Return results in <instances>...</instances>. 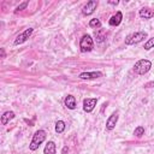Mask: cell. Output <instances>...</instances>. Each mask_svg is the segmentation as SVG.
Here are the masks:
<instances>
[{
    "label": "cell",
    "mask_w": 154,
    "mask_h": 154,
    "mask_svg": "<svg viewBox=\"0 0 154 154\" xmlns=\"http://www.w3.org/2000/svg\"><path fill=\"white\" fill-rule=\"evenodd\" d=\"M102 77V72L100 71H94V72H82L79 75L81 79H94V78H99Z\"/></svg>",
    "instance_id": "obj_8"
},
{
    "label": "cell",
    "mask_w": 154,
    "mask_h": 154,
    "mask_svg": "<svg viewBox=\"0 0 154 154\" xmlns=\"http://www.w3.org/2000/svg\"><path fill=\"white\" fill-rule=\"evenodd\" d=\"M65 128H66L65 122H63V120H58V122L55 123V132L61 134V132L65 130Z\"/></svg>",
    "instance_id": "obj_16"
},
{
    "label": "cell",
    "mask_w": 154,
    "mask_h": 154,
    "mask_svg": "<svg viewBox=\"0 0 154 154\" xmlns=\"http://www.w3.org/2000/svg\"><path fill=\"white\" fill-rule=\"evenodd\" d=\"M94 47V41L90 35H83L79 41V48L81 52H90Z\"/></svg>",
    "instance_id": "obj_4"
},
{
    "label": "cell",
    "mask_w": 154,
    "mask_h": 154,
    "mask_svg": "<svg viewBox=\"0 0 154 154\" xmlns=\"http://www.w3.org/2000/svg\"><path fill=\"white\" fill-rule=\"evenodd\" d=\"M32 31H34V29H32V28H28V29H25L22 34H19V35L17 36V38L14 40V42H13V43H14L16 46L24 43V42L30 37V35L32 34Z\"/></svg>",
    "instance_id": "obj_5"
},
{
    "label": "cell",
    "mask_w": 154,
    "mask_h": 154,
    "mask_svg": "<svg viewBox=\"0 0 154 154\" xmlns=\"http://www.w3.org/2000/svg\"><path fill=\"white\" fill-rule=\"evenodd\" d=\"M153 45H154V38H149L146 43H144V49H147V51H149L152 47H153Z\"/></svg>",
    "instance_id": "obj_19"
},
{
    "label": "cell",
    "mask_w": 154,
    "mask_h": 154,
    "mask_svg": "<svg viewBox=\"0 0 154 154\" xmlns=\"http://www.w3.org/2000/svg\"><path fill=\"white\" fill-rule=\"evenodd\" d=\"M122 19H123V14H122L120 11H118V12H116V14H113V16L109 18L108 24H109L111 26H117V25L120 24Z\"/></svg>",
    "instance_id": "obj_9"
},
{
    "label": "cell",
    "mask_w": 154,
    "mask_h": 154,
    "mask_svg": "<svg viewBox=\"0 0 154 154\" xmlns=\"http://www.w3.org/2000/svg\"><path fill=\"white\" fill-rule=\"evenodd\" d=\"M43 154H57V147L53 141H49L46 144V147L43 149Z\"/></svg>",
    "instance_id": "obj_13"
},
{
    "label": "cell",
    "mask_w": 154,
    "mask_h": 154,
    "mask_svg": "<svg viewBox=\"0 0 154 154\" xmlns=\"http://www.w3.org/2000/svg\"><path fill=\"white\" fill-rule=\"evenodd\" d=\"M153 16H154L153 10H150V8H148V7H142V8L140 10V17H141V18L149 19V18H152Z\"/></svg>",
    "instance_id": "obj_11"
},
{
    "label": "cell",
    "mask_w": 154,
    "mask_h": 154,
    "mask_svg": "<svg viewBox=\"0 0 154 154\" xmlns=\"http://www.w3.org/2000/svg\"><path fill=\"white\" fill-rule=\"evenodd\" d=\"M117 122H118V113H113L112 116H109V118L106 122V129L107 130H113L116 128Z\"/></svg>",
    "instance_id": "obj_10"
},
{
    "label": "cell",
    "mask_w": 154,
    "mask_h": 154,
    "mask_svg": "<svg viewBox=\"0 0 154 154\" xmlns=\"http://www.w3.org/2000/svg\"><path fill=\"white\" fill-rule=\"evenodd\" d=\"M147 32L146 31H137V32H134V34H130L125 37V45H136L141 41H143L146 37H147Z\"/></svg>",
    "instance_id": "obj_3"
},
{
    "label": "cell",
    "mask_w": 154,
    "mask_h": 154,
    "mask_svg": "<svg viewBox=\"0 0 154 154\" xmlns=\"http://www.w3.org/2000/svg\"><path fill=\"white\" fill-rule=\"evenodd\" d=\"M4 58H6V52L4 48H0V59H4Z\"/></svg>",
    "instance_id": "obj_21"
},
{
    "label": "cell",
    "mask_w": 154,
    "mask_h": 154,
    "mask_svg": "<svg viewBox=\"0 0 154 154\" xmlns=\"http://www.w3.org/2000/svg\"><path fill=\"white\" fill-rule=\"evenodd\" d=\"M46 136H47V134H46L45 130H37L32 136V140L29 144V149L30 150H36L40 147V144L46 140Z\"/></svg>",
    "instance_id": "obj_1"
},
{
    "label": "cell",
    "mask_w": 154,
    "mask_h": 154,
    "mask_svg": "<svg viewBox=\"0 0 154 154\" xmlns=\"http://www.w3.org/2000/svg\"><path fill=\"white\" fill-rule=\"evenodd\" d=\"M152 67V63L147 59H141L138 60L135 65H134V71L137 73V75H144L147 73Z\"/></svg>",
    "instance_id": "obj_2"
},
{
    "label": "cell",
    "mask_w": 154,
    "mask_h": 154,
    "mask_svg": "<svg viewBox=\"0 0 154 154\" xmlns=\"http://www.w3.org/2000/svg\"><path fill=\"white\" fill-rule=\"evenodd\" d=\"M65 106L69 108V109H75L76 108V99H75V96H72V95H67L66 97H65Z\"/></svg>",
    "instance_id": "obj_14"
},
{
    "label": "cell",
    "mask_w": 154,
    "mask_h": 154,
    "mask_svg": "<svg viewBox=\"0 0 154 154\" xmlns=\"http://www.w3.org/2000/svg\"><path fill=\"white\" fill-rule=\"evenodd\" d=\"M96 102H97V99H84L83 100V109L88 113L91 112L95 108Z\"/></svg>",
    "instance_id": "obj_7"
},
{
    "label": "cell",
    "mask_w": 154,
    "mask_h": 154,
    "mask_svg": "<svg viewBox=\"0 0 154 154\" xmlns=\"http://www.w3.org/2000/svg\"><path fill=\"white\" fill-rule=\"evenodd\" d=\"M26 6H28V1H24L23 4H20V5H19V6H18V7L16 8V11H14V12L17 13V12H19V11H22V10H24V8L26 7Z\"/></svg>",
    "instance_id": "obj_20"
},
{
    "label": "cell",
    "mask_w": 154,
    "mask_h": 154,
    "mask_svg": "<svg viewBox=\"0 0 154 154\" xmlns=\"http://www.w3.org/2000/svg\"><path fill=\"white\" fill-rule=\"evenodd\" d=\"M150 85H153V82H149V83H148V84H146L144 87H146V88H149Z\"/></svg>",
    "instance_id": "obj_23"
},
{
    "label": "cell",
    "mask_w": 154,
    "mask_h": 154,
    "mask_svg": "<svg viewBox=\"0 0 154 154\" xmlns=\"http://www.w3.org/2000/svg\"><path fill=\"white\" fill-rule=\"evenodd\" d=\"M89 26L90 28H100L101 26V22L97 19V18H93V19H90V22H89Z\"/></svg>",
    "instance_id": "obj_17"
},
{
    "label": "cell",
    "mask_w": 154,
    "mask_h": 154,
    "mask_svg": "<svg viewBox=\"0 0 154 154\" xmlns=\"http://www.w3.org/2000/svg\"><path fill=\"white\" fill-rule=\"evenodd\" d=\"M97 5H99V2H97L96 0L88 1V2H87L84 6H83V8H82V13H83V14H85V16L91 14V13H93V12L96 10Z\"/></svg>",
    "instance_id": "obj_6"
},
{
    "label": "cell",
    "mask_w": 154,
    "mask_h": 154,
    "mask_svg": "<svg viewBox=\"0 0 154 154\" xmlns=\"http://www.w3.org/2000/svg\"><path fill=\"white\" fill-rule=\"evenodd\" d=\"M94 36H95V40L97 42H102L105 38H106V31L103 29H99L94 32Z\"/></svg>",
    "instance_id": "obj_15"
},
{
    "label": "cell",
    "mask_w": 154,
    "mask_h": 154,
    "mask_svg": "<svg viewBox=\"0 0 154 154\" xmlns=\"http://www.w3.org/2000/svg\"><path fill=\"white\" fill-rule=\"evenodd\" d=\"M109 5H118V1H108Z\"/></svg>",
    "instance_id": "obj_22"
},
{
    "label": "cell",
    "mask_w": 154,
    "mask_h": 154,
    "mask_svg": "<svg viewBox=\"0 0 154 154\" xmlns=\"http://www.w3.org/2000/svg\"><path fill=\"white\" fill-rule=\"evenodd\" d=\"M143 134H144V128H143V126H137V128L134 130V135L137 136V137H141Z\"/></svg>",
    "instance_id": "obj_18"
},
{
    "label": "cell",
    "mask_w": 154,
    "mask_h": 154,
    "mask_svg": "<svg viewBox=\"0 0 154 154\" xmlns=\"http://www.w3.org/2000/svg\"><path fill=\"white\" fill-rule=\"evenodd\" d=\"M13 118H14V112H12V111H7V112H5V113L1 116V124H2V125L8 124L10 120H12Z\"/></svg>",
    "instance_id": "obj_12"
}]
</instances>
